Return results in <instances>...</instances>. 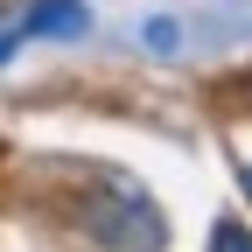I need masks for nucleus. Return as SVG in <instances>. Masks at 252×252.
Instances as JSON below:
<instances>
[{"instance_id": "f257e3e1", "label": "nucleus", "mask_w": 252, "mask_h": 252, "mask_svg": "<svg viewBox=\"0 0 252 252\" xmlns=\"http://www.w3.org/2000/svg\"><path fill=\"white\" fill-rule=\"evenodd\" d=\"M84 231H98L112 252H161V217H154V203L140 196V189L112 182L98 210H84Z\"/></svg>"}, {"instance_id": "f03ea898", "label": "nucleus", "mask_w": 252, "mask_h": 252, "mask_svg": "<svg viewBox=\"0 0 252 252\" xmlns=\"http://www.w3.org/2000/svg\"><path fill=\"white\" fill-rule=\"evenodd\" d=\"M77 28H84V7H77V0H49V7H35V14H28L7 42H0V56H7V49H21L28 35H77Z\"/></svg>"}, {"instance_id": "7ed1b4c3", "label": "nucleus", "mask_w": 252, "mask_h": 252, "mask_svg": "<svg viewBox=\"0 0 252 252\" xmlns=\"http://www.w3.org/2000/svg\"><path fill=\"white\" fill-rule=\"evenodd\" d=\"M210 252H252V231L245 224H217L210 231Z\"/></svg>"}, {"instance_id": "20e7f679", "label": "nucleus", "mask_w": 252, "mask_h": 252, "mask_svg": "<svg viewBox=\"0 0 252 252\" xmlns=\"http://www.w3.org/2000/svg\"><path fill=\"white\" fill-rule=\"evenodd\" d=\"M245 196H252V168H245Z\"/></svg>"}]
</instances>
